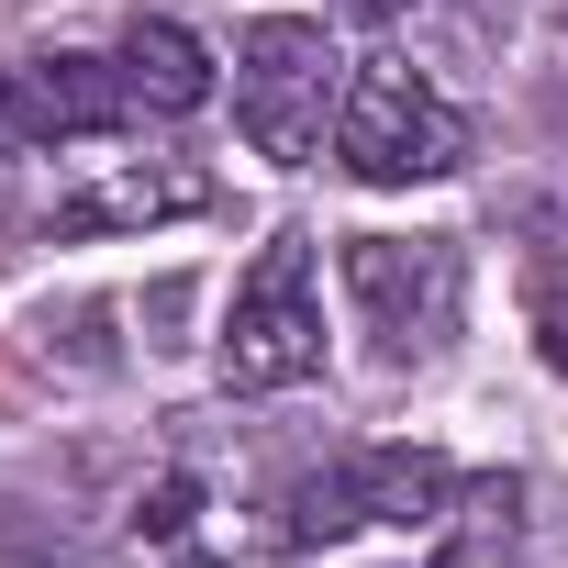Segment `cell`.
Wrapping results in <instances>:
<instances>
[{
    "instance_id": "cell-1",
    "label": "cell",
    "mask_w": 568,
    "mask_h": 568,
    "mask_svg": "<svg viewBox=\"0 0 568 568\" xmlns=\"http://www.w3.org/2000/svg\"><path fill=\"white\" fill-rule=\"evenodd\" d=\"M346 79H357V68L335 57L324 23H302V12L245 23V34H234V123H245V145H256L267 168H313V156L335 145Z\"/></svg>"
},
{
    "instance_id": "cell-9",
    "label": "cell",
    "mask_w": 568,
    "mask_h": 568,
    "mask_svg": "<svg viewBox=\"0 0 568 568\" xmlns=\"http://www.w3.org/2000/svg\"><path fill=\"white\" fill-rule=\"evenodd\" d=\"M446 501H457V468H446V457H413V446L357 457V513H368V524H435Z\"/></svg>"
},
{
    "instance_id": "cell-7",
    "label": "cell",
    "mask_w": 568,
    "mask_h": 568,
    "mask_svg": "<svg viewBox=\"0 0 568 568\" xmlns=\"http://www.w3.org/2000/svg\"><path fill=\"white\" fill-rule=\"evenodd\" d=\"M134 568H267V557L234 546V524L212 513L201 479H156L145 513H134Z\"/></svg>"
},
{
    "instance_id": "cell-5",
    "label": "cell",
    "mask_w": 568,
    "mask_h": 568,
    "mask_svg": "<svg viewBox=\"0 0 568 568\" xmlns=\"http://www.w3.org/2000/svg\"><path fill=\"white\" fill-rule=\"evenodd\" d=\"M190 212H212V179L190 156H123V168H101L57 201V234H156V223H190Z\"/></svg>"
},
{
    "instance_id": "cell-10",
    "label": "cell",
    "mask_w": 568,
    "mask_h": 568,
    "mask_svg": "<svg viewBox=\"0 0 568 568\" xmlns=\"http://www.w3.org/2000/svg\"><path fill=\"white\" fill-rule=\"evenodd\" d=\"M346 524H368V513H357V457L291 479V535H346Z\"/></svg>"
},
{
    "instance_id": "cell-2",
    "label": "cell",
    "mask_w": 568,
    "mask_h": 568,
    "mask_svg": "<svg viewBox=\"0 0 568 568\" xmlns=\"http://www.w3.org/2000/svg\"><path fill=\"white\" fill-rule=\"evenodd\" d=\"M335 156H346L368 190H413V179H446V168H468V112H457V101H446L424 68H402V57H368V68L346 79Z\"/></svg>"
},
{
    "instance_id": "cell-4",
    "label": "cell",
    "mask_w": 568,
    "mask_h": 568,
    "mask_svg": "<svg viewBox=\"0 0 568 568\" xmlns=\"http://www.w3.org/2000/svg\"><path fill=\"white\" fill-rule=\"evenodd\" d=\"M346 291L390 346H446L457 324V245L446 234H357L346 245Z\"/></svg>"
},
{
    "instance_id": "cell-11",
    "label": "cell",
    "mask_w": 568,
    "mask_h": 568,
    "mask_svg": "<svg viewBox=\"0 0 568 568\" xmlns=\"http://www.w3.org/2000/svg\"><path fill=\"white\" fill-rule=\"evenodd\" d=\"M524 324H535V357H546V368H568V256L535 278V313H524Z\"/></svg>"
},
{
    "instance_id": "cell-12",
    "label": "cell",
    "mask_w": 568,
    "mask_h": 568,
    "mask_svg": "<svg viewBox=\"0 0 568 568\" xmlns=\"http://www.w3.org/2000/svg\"><path fill=\"white\" fill-rule=\"evenodd\" d=\"M12 145H34V123H23V79L0 68V156H12Z\"/></svg>"
},
{
    "instance_id": "cell-3",
    "label": "cell",
    "mask_w": 568,
    "mask_h": 568,
    "mask_svg": "<svg viewBox=\"0 0 568 568\" xmlns=\"http://www.w3.org/2000/svg\"><path fill=\"white\" fill-rule=\"evenodd\" d=\"M324 368V302H313V245L278 234L256 245L245 291L223 313V390H291Z\"/></svg>"
},
{
    "instance_id": "cell-8",
    "label": "cell",
    "mask_w": 568,
    "mask_h": 568,
    "mask_svg": "<svg viewBox=\"0 0 568 568\" xmlns=\"http://www.w3.org/2000/svg\"><path fill=\"white\" fill-rule=\"evenodd\" d=\"M112 68H123L134 112H201V101H212V57H201V34H190V23H168V12L123 23Z\"/></svg>"
},
{
    "instance_id": "cell-6",
    "label": "cell",
    "mask_w": 568,
    "mask_h": 568,
    "mask_svg": "<svg viewBox=\"0 0 568 568\" xmlns=\"http://www.w3.org/2000/svg\"><path fill=\"white\" fill-rule=\"evenodd\" d=\"M12 79H23V123H34V145H45V134H112V123L134 112L123 68H112V57H79V45H57V57L12 68Z\"/></svg>"
},
{
    "instance_id": "cell-13",
    "label": "cell",
    "mask_w": 568,
    "mask_h": 568,
    "mask_svg": "<svg viewBox=\"0 0 568 568\" xmlns=\"http://www.w3.org/2000/svg\"><path fill=\"white\" fill-rule=\"evenodd\" d=\"M335 12H357V23H402L413 0H335Z\"/></svg>"
}]
</instances>
